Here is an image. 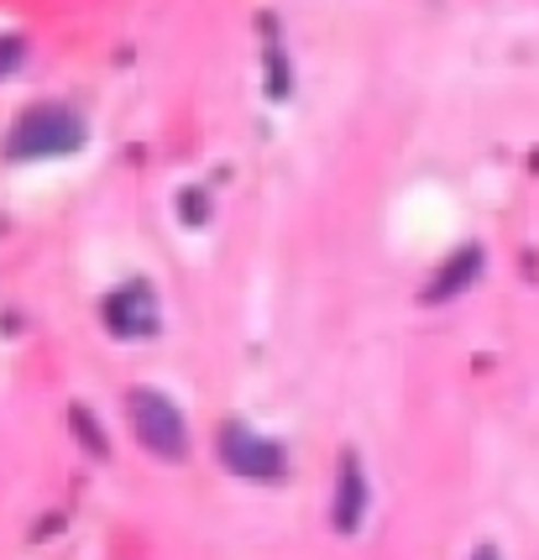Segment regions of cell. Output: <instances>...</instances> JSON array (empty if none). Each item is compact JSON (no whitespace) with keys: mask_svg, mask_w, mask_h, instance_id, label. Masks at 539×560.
Here are the masks:
<instances>
[{"mask_svg":"<svg viewBox=\"0 0 539 560\" xmlns=\"http://www.w3.org/2000/svg\"><path fill=\"white\" fill-rule=\"evenodd\" d=\"M471 560H497V550H477V556H471Z\"/></svg>","mask_w":539,"mask_h":560,"instance_id":"cell-9","label":"cell"},{"mask_svg":"<svg viewBox=\"0 0 539 560\" xmlns=\"http://www.w3.org/2000/svg\"><path fill=\"white\" fill-rule=\"evenodd\" d=\"M221 462L236 471V477H283V451L272 445V440H262V435H251L246 424H225L221 430Z\"/></svg>","mask_w":539,"mask_h":560,"instance_id":"cell-3","label":"cell"},{"mask_svg":"<svg viewBox=\"0 0 539 560\" xmlns=\"http://www.w3.org/2000/svg\"><path fill=\"white\" fill-rule=\"evenodd\" d=\"M126 415H131V430L148 445L157 462H184L189 456V430H184V415L168 393L157 388H131L126 393Z\"/></svg>","mask_w":539,"mask_h":560,"instance_id":"cell-1","label":"cell"},{"mask_svg":"<svg viewBox=\"0 0 539 560\" xmlns=\"http://www.w3.org/2000/svg\"><path fill=\"white\" fill-rule=\"evenodd\" d=\"M22 63V37H0V79Z\"/></svg>","mask_w":539,"mask_h":560,"instance_id":"cell-8","label":"cell"},{"mask_svg":"<svg viewBox=\"0 0 539 560\" xmlns=\"http://www.w3.org/2000/svg\"><path fill=\"white\" fill-rule=\"evenodd\" d=\"M105 325H110V336H121V341L152 336V330H157V299H152V289L131 283V289L110 293V299H105Z\"/></svg>","mask_w":539,"mask_h":560,"instance_id":"cell-4","label":"cell"},{"mask_svg":"<svg viewBox=\"0 0 539 560\" xmlns=\"http://www.w3.org/2000/svg\"><path fill=\"white\" fill-rule=\"evenodd\" d=\"M84 147V121H79L74 110H58V105H37V110H26L16 131L5 137V152L11 158H69Z\"/></svg>","mask_w":539,"mask_h":560,"instance_id":"cell-2","label":"cell"},{"mask_svg":"<svg viewBox=\"0 0 539 560\" xmlns=\"http://www.w3.org/2000/svg\"><path fill=\"white\" fill-rule=\"evenodd\" d=\"M482 272V246H461V252H450V262L435 272V283H430V299H450V293H461L471 278Z\"/></svg>","mask_w":539,"mask_h":560,"instance_id":"cell-6","label":"cell"},{"mask_svg":"<svg viewBox=\"0 0 539 560\" xmlns=\"http://www.w3.org/2000/svg\"><path fill=\"white\" fill-rule=\"evenodd\" d=\"M69 419H74V430H79V440H84V445H90V451H95V456H105V435H99V424H90V415H84V409H69Z\"/></svg>","mask_w":539,"mask_h":560,"instance_id":"cell-7","label":"cell"},{"mask_svg":"<svg viewBox=\"0 0 539 560\" xmlns=\"http://www.w3.org/2000/svg\"><path fill=\"white\" fill-rule=\"evenodd\" d=\"M362 513H367V477H362V462L345 451L341 471H336V529L356 535L362 529Z\"/></svg>","mask_w":539,"mask_h":560,"instance_id":"cell-5","label":"cell"}]
</instances>
